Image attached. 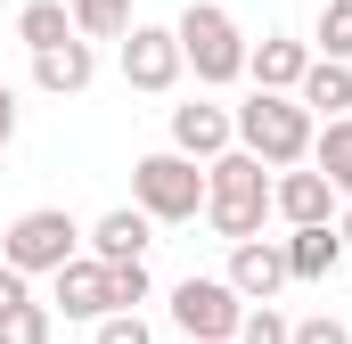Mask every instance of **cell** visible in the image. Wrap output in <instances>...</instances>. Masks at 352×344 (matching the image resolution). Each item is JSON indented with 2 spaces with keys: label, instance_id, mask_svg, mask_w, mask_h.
Wrapping results in <instances>:
<instances>
[{
  "label": "cell",
  "instance_id": "cell-1",
  "mask_svg": "<svg viewBox=\"0 0 352 344\" xmlns=\"http://www.w3.org/2000/svg\"><path fill=\"white\" fill-rule=\"evenodd\" d=\"M270 213V164L254 148H221L213 164H205V222L238 246V238H254Z\"/></svg>",
  "mask_w": 352,
  "mask_h": 344
},
{
  "label": "cell",
  "instance_id": "cell-2",
  "mask_svg": "<svg viewBox=\"0 0 352 344\" xmlns=\"http://www.w3.org/2000/svg\"><path fill=\"white\" fill-rule=\"evenodd\" d=\"M311 131H320V115H311L295 90H254V98L238 107V148H254L270 172L303 164V156H311Z\"/></svg>",
  "mask_w": 352,
  "mask_h": 344
},
{
  "label": "cell",
  "instance_id": "cell-3",
  "mask_svg": "<svg viewBox=\"0 0 352 344\" xmlns=\"http://www.w3.org/2000/svg\"><path fill=\"white\" fill-rule=\"evenodd\" d=\"M131 205L148 222H197L205 213V172H197V156H180V148L140 156L131 164Z\"/></svg>",
  "mask_w": 352,
  "mask_h": 344
},
{
  "label": "cell",
  "instance_id": "cell-4",
  "mask_svg": "<svg viewBox=\"0 0 352 344\" xmlns=\"http://www.w3.org/2000/svg\"><path fill=\"white\" fill-rule=\"evenodd\" d=\"M173 33H180V58L197 66V83H238V74H246V33H238L230 8L188 0V17H180Z\"/></svg>",
  "mask_w": 352,
  "mask_h": 344
},
{
  "label": "cell",
  "instance_id": "cell-5",
  "mask_svg": "<svg viewBox=\"0 0 352 344\" xmlns=\"http://www.w3.org/2000/svg\"><path fill=\"white\" fill-rule=\"evenodd\" d=\"M74 246H82L74 213H58V205H33V213H16V222H8V238H0V262H16V270L33 279V270H58Z\"/></svg>",
  "mask_w": 352,
  "mask_h": 344
},
{
  "label": "cell",
  "instance_id": "cell-6",
  "mask_svg": "<svg viewBox=\"0 0 352 344\" xmlns=\"http://www.w3.org/2000/svg\"><path fill=\"white\" fill-rule=\"evenodd\" d=\"M173 320L188 328V344H230L246 320V295L230 279H180L173 287Z\"/></svg>",
  "mask_w": 352,
  "mask_h": 344
},
{
  "label": "cell",
  "instance_id": "cell-7",
  "mask_svg": "<svg viewBox=\"0 0 352 344\" xmlns=\"http://www.w3.org/2000/svg\"><path fill=\"white\" fill-rule=\"evenodd\" d=\"M180 33L173 25H131V41H123V83L131 90H173L180 83Z\"/></svg>",
  "mask_w": 352,
  "mask_h": 344
},
{
  "label": "cell",
  "instance_id": "cell-8",
  "mask_svg": "<svg viewBox=\"0 0 352 344\" xmlns=\"http://www.w3.org/2000/svg\"><path fill=\"white\" fill-rule=\"evenodd\" d=\"M270 213H287V230H303V222H336V180L311 164H287L278 180H270Z\"/></svg>",
  "mask_w": 352,
  "mask_h": 344
},
{
  "label": "cell",
  "instance_id": "cell-9",
  "mask_svg": "<svg viewBox=\"0 0 352 344\" xmlns=\"http://www.w3.org/2000/svg\"><path fill=\"white\" fill-rule=\"evenodd\" d=\"M230 140H238V115H230V107H213V98H188V107H173V148H180V156L213 164Z\"/></svg>",
  "mask_w": 352,
  "mask_h": 344
},
{
  "label": "cell",
  "instance_id": "cell-10",
  "mask_svg": "<svg viewBox=\"0 0 352 344\" xmlns=\"http://www.w3.org/2000/svg\"><path fill=\"white\" fill-rule=\"evenodd\" d=\"M230 287H238L246 303H270V295L287 287V246H278V238H238V246H230Z\"/></svg>",
  "mask_w": 352,
  "mask_h": 344
},
{
  "label": "cell",
  "instance_id": "cell-11",
  "mask_svg": "<svg viewBox=\"0 0 352 344\" xmlns=\"http://www.w3.org/2000/svg\"><path fill=\"white\" fill-rule=\"evenodd\" d=\"M50 279H58V312H66V320H107V312H115V303H107V262L98 255H66Z\"/></svg>",
  "mask_w": 352,
  "mask_h": 344
},
{
  "label": "cell",
  "instance_id": "cell-12",
  "mask_svg": "<svg viewBox=\"0 0 352 344\" xmlns=\"http://www.w3.org/2000/svg\"><path fill=\"white\" fill-rule=\"evenodd\" d=\"M90 74H98V58H90L82 33H66L58 50H33V83L50 90V98H74V90H90Z\"/></svg>",
  "mask_w": 352,
  "mask_h": 344
},
{
  "label": "cell",
  "instance_id": "cell-13",
  "mask_svg": "<svg viewBox=\"0 0 352 344\" xmlns=\"http://www.w3.org/2000/svg\"><path fill=\"white\" fill-rule=\"evenodd\" d=\"M303 66H311V50H303V41H287V33H263V41L246 50L254 90H295V83H303Z\"/></svg>",
  "mask_w": 352,
  "mask_h": 344
},
{
  "label": "cell",
  "instance_id": "cell-14",
  "mask_svg": "<svg viewBox=\"0 0 352 344\" xmlns=\"http://www.w3.org/2000/svg\"><path fill=\"white\" fill-rule=\"evenodd\" d=\"M287 246V279H328L336 262H344V238H336V222H303L295 238H278Z\"/></svg>",
  "mask_w": 352,
  "mask_h": 344
},
{
  "label": "cell",
  "instance_id": "cell-15",
  "mask_svg": "<svg viewBox=\"0 0 352 344\" xmlns=\"http://www.w3.org/2000/svg\"><path fill=\"white\" fill-rule=\"evenodd\" d=\"M295 98H303L311 115H344L352 107V58H311L303 83H295Z\"/></svg>",
  "mask_w": 352,
  "mask_h": 344
},
{
  "label": "cell",
  "instance_id": "cell-16",
  "mask_svg": "<svg viewBox=\"0 0 352 344\" xmlns=\"http://www.w3.org/2000/svg\"><path fill=\"white\" fill-rule=\"evenodd\" d=\"M90 255H98V262H131V255H148V213H140V205H115V213H98V230H90Z\"/></svg>",
  "mask_w": 352,
  "mask_h": 344
},
{
  "label": "cell",
  "instance_id": "cell-17",
  "mask_svg": "<svg viewBox=\"0 0 352 344\" xmlns=\"http://www.w3.org/2000/svg\"><path fill=\"white\" fill-rule=\"evenodd\" d=\"M311 164L336 180V197H352V115H328L311 131Z\"/></svg>",
  "mask_w": 352,
  "mask_h": 344
},
{
  "label": "cell",
  "instance_id": "cell-18",
  "mask_svg": "<svg viewBox=\"0 0 352 344\" xmlns=\"http://www.w3.org/2000/svg\"><path fill=\"white\" fill-rule=\"evenodd\" d=\"M66 33H74V8L66 0H25V17H16V41L25 50H58Z\"/></svg>",
  "mask_w": 352,
  "mask_h": 344
},
{
  "label": "cell",
  "instance_id": "cell-19",
  "mask_svg": "<svg viewBox=\"0 0 352 344\" xmlns=\"http://www.w3.org/2000/svg\"><path fill=\"white\" fill-rule=\"evenodd\" d=\"M66 8H74L82 41H123L131 33V0H66Z\"/></svg>",
  "mask_w": 352,
  "mask_h": 344
},
{
  "label": "cell",
  "instance_id": "cell-20",
  "mask_svg": "<svg viewBox=\"0 0 352 344\" xmlns=\"http://www.w3.org/2000/svg\"><path fill=\"white\" fill-rule=\"evenodd\" d=\"M107 303H115V312L148 303V262H140V255H131V262H107Z\"/></svg>",
  "mask_w": 352,
  "mask_h": 344
},
{
  "label": "cell",
  "instance_id": "cell-21",
  "mask_svg": "<svg viewBox=\"0 0 352 344\" xmlns=\"http://www.w3.org/2000/svg\"><path fill=\"white\" fill-rule=\"evenodd\" d=\"M0 344H50V303H16V312H0Z\"/></svg>",
  "mask_w": 352,
  "mask_h": 344
},
{
  "label": "cell",
  "instance_id": "cell-22",
  "mask_svg": "<svg viewBox=\"0 0 352 344\" xmlns=\"http://www.w3.org/2000/svg\"><path fill=\"white\" fill-rule=\"evenodd\" d=\"M320 58H352V0L320 8Z\"/></svg>",
  "mask_w": 352,
  "mask_h": 344
},
{
  "label": "cell",
  "instance_id": "cell-23",
  "mask_svg": "<svg viewBox=\"0 0 352 344\" xmlns=\"http://www.w3.org/2000/svg\"><path fill=\"white\" fill-rule=\"evenodd\" d=\"M287 336H295V320H278V312L263 303V312H246V320H238V336H230V344H287Z\"/></svg>",
  "mask_w": 352,
  "mask_h": 344
},
{
  "label": "cell",
  "instance_id": "cell-24",
  "mask_svg": "<svg viewBox=\"0 0 352 344\" xmlns=\"http://www.w3.org/2000/svg\"><path fill=\"white\" fill-rule=\"evenodd\" d=\"M90 344H156V336H148V320H140V312H107Z\"/></svg>",
  "mask_w": 352,
  "mask_h": 344
},
{
  "label": "cell",
  "instance_id": "cell-25",
  "mask_svg": "<svg viewBox=\"0 0 352 344\" xmlns=\"http://www.w3.org/2000/svg\"><path fill=\"white\" fill-rule=\"evenodd\" d=\"M287 344H352V328L320 312V320H295V336H287Z\"/></svg>",
  "mask_w": 352,
  "mask_h": 344
},
{
  "label": "cell",
  "instance_id": "cell-26",
  "mask_svg": "<svg viewBox=\"0 0 352 344\" xmlns=\"http://www.w3.org/2000/svg\"><path fill=\"white\" fill-rule=\"evenodd\" d=\"M16 303H33V287H25L16 262H0V312H16Z\"/></svg>",
  "mask_w": 352,
  "mask_h": 344
},
{
  "label": "cell",
  "instance_id": "cell-27",
  "mask_svg": "<svg viewBox=\"0 0 352 344\" xmlns=\"http://www.w3.org/2000/svg\"><path fill=\"white\" fill-rule=\"evenodd\" d=\"M8 140H16V90L0 83V148H8Z\"/></svg>",
  "mask_w": 352,
  "mask_h": 344
},
{
  "label": "cell",
  "instance_id": "cell-28",
  "mask_svg": "<svg viewBox=\"0 0 352 344\" xmlns=\"http://www.w3.org/2000/svg\"><path fill=\"white\" fill-rule=\"evenodd\" d=\"M336 238H344V255H352V213H344V222H336Z\"/></svg>",
  "mask_w": 352,
  "mask_h": 344
}]
</instances>
